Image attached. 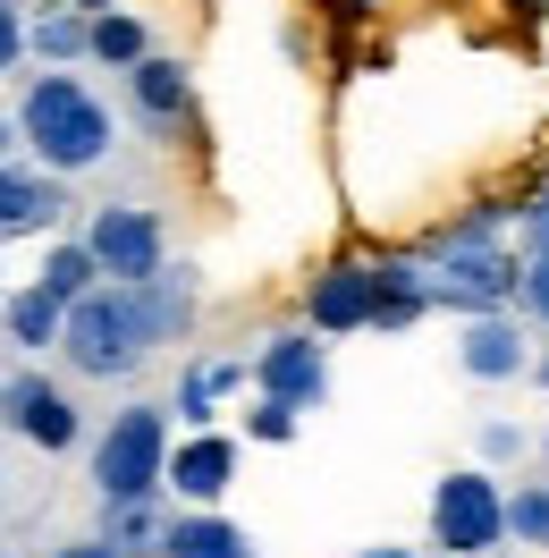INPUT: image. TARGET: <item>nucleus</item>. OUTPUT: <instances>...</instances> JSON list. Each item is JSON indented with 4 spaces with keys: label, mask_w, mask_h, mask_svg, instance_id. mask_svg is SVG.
<instances>
[{
    "label": "nucleus",
    "mask_w": 549,
    "mask_h": 558,
    "mask_svg": "<svg viewBox=\"0 0 549 558\" xmlns=\"http://www.w3.org/2000/svg\"><path fill=\"white\" fill-rule=\"evenodd\" d=\"M17 136L35 144V161L51 178H76V170H94V161H110V110L76 76H35L26 102H17Z\"/></svg>",
    "instance_id": "f257e3e1"
},
{
    "label": "nucleus",
    "mask_w": 549,
    "mask_h": 558,
    "mask_svg": "<svg viewBox=\"0 0 549 558\" xmlns=\"http://www.w3.org/2000/svg\"><path fill=\"white\" fill-rule=\"evenodd\" d=\"M60 355H69V373L85 381H127L144 355V330H136V305H127V288H94V296H76L69 314H60Z\"/></svg>",
    "instance_id": "f03ea898"
},
{
    "label": "nucleus",
    "mask_w": 549,
    "mask_h": 558,
    "mask_svg": "<svg viewBox=\"0 0 549 558\" xmlns=\"http://www.w3.org/2000/svg\"><path fill=\"white\" fill-rule=\"evenodd\" d=\"M161 457H170V407H119L94 432V490L119 499H161Z\"/></svg>",
    "instance_id": "7ed1b4c3"
},
{
    "label": "nucleus",
    "mask_w": 549,
    "mask_h": 558,
    "mask_svg": "<svg viewBox=\"0 0 549 558\" xmlns=\"http://www.w3.org/2000/svg\"><path fill=\"white\" fill-rule=\"evenodd\" d=\"M515 263L508 245H456V254H423V288H431V314H508L515 305Z\"/></svg>",
    "instance_id": "20e7f679"
},
{
    "label": "nucleus",
    "mask_w": 549,
    "mask_h": 558,
    "mask_svg": "<svg viewBox=\"0 0 549 558\" xmlns=\"http://www.w3.org/2000/svg\"><path fill=\"white\" fill-rule=\"evenodd\" d=\"M85 254H94V271L110 279V288H136V279H152L161 263H170V238H161V211L144 204H102L94 220H85Z\"/></svg>",
    "instance_id": "39448f33"
},
{
    "label": "nucleus",
    "mask_w": 549,
    "mask_h": 558,
    "mask_svg": "<svg viewBox=\"0 0 549 558\" xmlns=\"http://www.w3.org/2000/svg\"><path fill=\"white\" fill-rule=\"evenodd\" d=\"M499 542H508V524H499V483H490L481 465L448 474V483L431 490V550H448V558H499Z\"/></svg>",
    "instance_id": "423d86ee"
},
{
    "label": "nucleus",
    "mask_w": 549,
    "mask_h": 558,
    "mask_svg": "<svg viewBox=\"0 0 549 558\" xmlns=\"http://www.w3.org/2000/svg\"><path fill=\"white\" fill-rule=\"evenodd\" d=\"M0 432H17L26 449L60 457L85 440V415H76V398L51 373H0Z\"/></svg>",
    "instance_id": "0eeeda50"
},
{
    "label": "nucleus",
    "mask_w": 549,
    "mask_h": 558,
    "mask_svg": "<svg viewBox=\"0 0 549 558\" xmlns=\"http://www.w3.org/2000/svg\"><path fill=\"white\" fill-rule=\"evenodd\" d=\"M254 389L305 415V407H321V398H330V355L313 348V330H279V339H263V348H254Z\"/></svg>",
    "instance_id": "6e6552de"
},
{
    "label": "nucleus",
    "mask_w": 549,
    "mask_h": 558,
    "mask_svg": "<svg viewBox=\"0 0 549 558\" xmlns=\"http://www.w3.org/2000/svg\"><path fill=\"white\" fill-rule=\"evenodd\" d=\"M229 483H237V440H229V432H186V440L161 457V490L195 499V508H220Z\"/></svg>",
    "instance_id": "1a4fd4ad"
},
{
    "label": "nucleus",
    "mask_w": 549,
    "mask_h": 558,
    "mask_svg": "<svg viewBox=\"0 0 549 558\" xmlns=\"http://www.w3.org/2000/svg\"><path fill=\"white\" fill-rule=\"evenodd\" d=\"M364 314H373V263L339 254V263H321V271L305 279V322L321 330V339H339V330H364Z\"/></svg>",
    "instance_id": "9d476101"
},
{
    "label": "nucleus",
    "mask_w": 549,
    "mask_h": 558,
    "mask_svg": "<svg viewBox=\"0 0 549 558\" xmlns=\"http://www.w3.org/2000/svg\"><path fill=\"white\" fill-rule=\"evenodd\" d=\"M127 305H136V330H144V348H178L186 330H195V271L186 263H161L152 279H136L127 288Z\"/></svg>",
    "instance_id": "9b49d317"
},
{
    "label": "nucleus",
    "mask_w": 549,
    "mask_h": 558,
    "mask_svg": "<svg viewBox=\"0 0 549 558\" xmlns=\"http://www.w3.org/2000/svg\"><path fill=\"white\" fill-rule=\"evenodd\" d=\"M127 102H136V119L152 128V136H170L178 119H186V102H195V76H186V60L144 51L136 69H127Z\"/></svg>",
    "instance_id": "f8f14e48"
},
{
    "label": "nucleus",
    "mask_w": 549,
    "mask_h": 558,
    "mask_svg": "<svg viewBox=\"0 0 549 558\" xmlns=\"http://www.w3.org/2000/svg\"><path fill=\"white\" fill-rule=\"evenodd\" d=\"M456 364H465V381H515V373L533 364L515 314H474V322H465V339H456Z\"/></svg>",
    "instance_id": "ddd939ff"
},
{
    "label": "nucleus",
    "mask_w": 549,
    "mask_h": 558,
    "mask_svg": "<svg viewBox=\"0 0 549 558\" xmlns=\"http://www.w3.org/2000/svg\"><path fill=\"white\" fill-rule=\"evenodd\" d=\"M423 314H431L423 254H389V263H373V314H364V330H414Z\"/></svg>",
    "instance_id": "4468645a"
},
{
    "label": "nucleus",
    "mask_w": 549,
    "mask_h": 558,
    "mask_svg": "<svg viewBox=\"0 0 549 558\" xmlns=\"http://www.w3.org/2000/svg\"><path fill=\"white\" fill-rule=\"evenodd\" d=\"M152 558H254V533L229 524L220 508H195V517L161 524V550H152Z\"/></svg>",
    "instance_id": "2eb2a0df"
},
{
    "label": "nucleus",
    "mask_w": 549,
    "mask_h": 558,
    "mask_svg": "<svg viewBox=\"0 0 549 558\" xmlns=\"http://www.w3.org/2000/svg\"><path fill=\"white\" fill-rule=\"evenodd\" d=\"M69 211V195H60V178L51 170H17V161H0V238H17V229H51Z\"/></svg>",
    "instance_id": "dca6fc26"
},
{
    "label": "nucleus",
    "mask_w": 549,
    "mask_h": 558,
    "mask_svg": "<svg viewBox=\"0 0 549 558\" xmlns=\"http://www.w3.org/2000/svg\"><path fill=\"white\" fill-rule=\"evenodd\" d=\"M237 381H245V355H204V364H186V381H178V423H186V432H211L220 398Z\"/></svg>",
    "instance_id": "f3484780"
},
{
    "label": "nucleus",
    "mask_w": 549,
    "mask_h": 558,
    "mask_svg": "<svg viewBox=\"0 0 549 558\" xmlns=\"http://www.w3.org/2000/svg\"><path fill=\"white\" fill-rule=\"evenodd\" d=\"M161 499H119V508H110L102 499V533H94V542H102L110 558H152L161 550Z\"/></svg>",
    "instance_id": "a211bd4d"
},
{
    "label": "nucleus",
    "mask_w": 549,
    "mask_h": 558,
    "mask_svg": "<svg viewBox=\"0 0 549 558\" xmlns=\"http://www.w3.org/2000/svg\"><path fill=\"white\" fill-rule=\"evenodd\" d=\"M60 314L69 305H51L42 288H17V296H0V322H9V348H60Z\"/></svg>",
    "instance_id": "6ab92c4d"
},
{
    "label": "nucleus",
    "mask_w": 549,
    "mask_h": 558,
    "mask_svg": "<svg viewBox=\"0 0 549 558\" xmlns=\"http://www.w3.org/2000/svg\"><path fill=\"white\" fill-rule=\"evenodd\" d=\"M85 51H94L102 69H136L152 43H144V17H127V9H94V17H85Z\"/></svg>",
    "instance_id": "aec40b11"
},
{
    "label": "nucleus",
    "mask_w": 549,
    "mask_h": 558,
    "mask_svg": "<svg viewBox=\"0 0 549 558\" xmlns=\"http://www.w3.org/2000/svg\"><path fill=\"white\" fill-rule=\"evenodd\" d=\"M35 288L51 296V305H76V296H94V288H102V271H94V254H85L76 238H60L51 254H42V279H35Z\"/></svg>",
    "instance_id": "412c9836"
},
{
    "label": "nucleus",
    "mask_w": 549,
    "mask_h": 558,
    "mask_svg": "<svg viewBox=\"0 0 549 558\" xmlns=\"http://www.w3.org/2000/svg\"><path fill=\"white\" fill-rule=\"evenodd\" d=\"M499 524L515 550H549V483H515L499 490Z\"/></svg>",
    "instance_id": "4be33fe9"
},
{
    "label": "nucleus",
    "mask_w": 549,
    "mask_h": 558,
    "mask_svg": "<svg viewBox=\"0 0 549 558\" xmlns=\"http://www.w3.org/2000/svg\"><path fill=\"white\" fill-rule=\"evenodd\" d=\"M35 60H51V69H69V60H85V17L76 9H42L35 17Z\"/></svg>",
    "instance_id": "5701e85b"
},
{
    "label": "nucleus",
    "mask_w": 549,
    "mask_h": 558,
    "mask_svg": "<svg viewBox=\"0 0 549 558\" xmlns=\"http://www.w3.org/2000/svg\"><path fill=\"white\" fill-rule=\"evenodd\" d=\"M499 220H508V211H456V220H440V229L423 238V254H456V245H499Z\"/></svg>",
    "instance_id": "b1692460"
},
{
    "label": "nucleus",
    "mask_w": 549,
    "mask_h": 558,
    "mask_svg": "<svg viewBox=\"0 0 549 558\" xmlns=\"http://www.w3.org/2000/svg\"><path fill=\"white\" fill-rule=\"evenodd\" d=\"M245 432H254V440H296V407H279V398H263V407H254V415H245Z\"/></svg>",
    "instance_id": "393cba45"
},
{
    "label": "nucleus",
    "mask_w": 549,
    "mask_h": 558,
    "mask_svg": "<svg viewBox=\"0 0 549 558\" xmlns=\"http://www.w3.org/2000/svg\"><path fill=\"white\" fill-rule=\"evenodd\" d=\"M515 296H524V314H533V322L549 330V254H541V263H524V271H515Z\"/></svg>",
    "instance_id": "a878e982"
},
{
    "label": "nucleus",
    "mask_w": 549,
    "mask_h": 558,
    "mask_svg": "<svg viewBox=\"0 0 549 558\" xmlns=\"http://www.w3.org/2000/svg\"><path fill=\"white\" fill-rule=\"evenodd\" d=\"M515 220H524V263H541V254H549V195H533Z\"/></svg>",
    "instance_id": "bb28decb"
},
{
    "label": "nucleus",
    "mask_w": 549,
    "mask_h": 558,
    "mask_svg": "<svg viewBox=\"0 0 549 558\" xmlns=\"http://www.w3.org/2000/svg\"><path fill=\"white\" fill-rule=\"evenodd\" d=\"M481 457H490V465L524 457V432H515V423H481Z\"/></svg>",
    "instance_id": "cd10ccee"
},
{
    "label": "nucleus",
    "mask_w": 549,
    "mask_h": 558,
    "mask_svg": "<svg viewBox=\"0 0 549 558\" xmlns=\"http://www.w3.org/2000/svg\"><path fill=\"white\" fill-rule=\"evenodd\" d=\"M17 51H26V17H17V9L0 0V76L17 69Z\"/></svg>",
    "instance_id": "c85d7f7f"
},
{
    "label": "nucleus",
    "mask_w": 549,
    "mask_h": 558,
    "mask_svg": "<svg viewBox=\"0 0 549 558\" xmlns=\"http://www.w3.org/2000/svg\"><path fill=\"white\" fill-rule=\"evenodd\" d=\"M51 558H110V550H102V542H60Z\"/></svg>",
    "instance_id": "c756f323"
},
{
    "label": "nucleus",
    "mask_w": 549,
    "mask_h": 558,
    "mask_svg": "<svg viewBox=\"0 0 549 558\" xmlns=\"http://www.w3.org/2000/svg\"><path fill=\"white\" fill-rule=\"evenodd\" d=\"M9 153H17V119L0 110V161H9Z\"/></svg>",
    "instance_id": "7c9ffc66"
},
{
    "label": "nucleus",
    "mask_w": 549,
    "mask_h": 558,
    "mask_svg": "<svg viewBox=\"0 0 549 558\" xmlns=\"http://www.w3.org/2000/svg\"><path fill=\"white\" fill-rule=\"evenodd\" d=\"M355 558H414V550H398V542H373V550H355Z\"/></svg>",
    "instance_id": "2f4dec72"
},
{
    "label": "nucleus",
    "mask_w": 549,
    "mask_h": 558,
    "mask_svg": "<svg viewBox=\"0 0 549 558\" xmlns=\"http://www.w3.org/2000/svg\"><path fill=\"white\" fill-rule=\"evenodd\" d=\"M60 9H76V17H94V9H119V0H60Z\"/></svg>",
    "instance_id": "473e14b6"
},
{
    "label": "nucleus",
    "mask_w": 549,
    "mask_h": 558,
    "mask_svg": "<svg viewBox=\"0 0 549 558\" xmlns=\"http://www.w3.org/2000/svg\"><path fill=\"white\" fill-rule=\"evenodd\" d=\"M330 9H339V17H364V9H373V0H330Z\"/></svg>",
    "instance_id": "72a5a7b5"
},
{
    "label": "nucleus",
    "mask_w": 549,
    "mask_h": 558,
    "mask_svg": "<svg viewBox=\"0 0 549 558\" xmlns=\"http://www.w3.org/2000/svg\"><path fill=\"white\" fill-rule=\"evenodd\" d=\"M524 373H533V381H541V389H549V355H541V364H524Z\"/></svg>",
    "instance_id": "f704fd0d"
},
{
    "label": "nucleus",
    "mask_w": 549,
    "mask_h": 558,
    "mask_svg": "<svg viewBox=\"0 0 549 558\" xmlns=\"http://www.w3.org/2000/svg\"><path fill=\"white\" fill-rule=\"evenodd\" d=\"M541 457H549V440H541Z\"/></svg>",
    "instance_id": "c9c22d12"
}]
</instances>
